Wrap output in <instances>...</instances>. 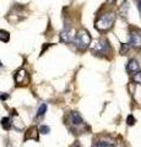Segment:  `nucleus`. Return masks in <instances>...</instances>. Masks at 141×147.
<instances>
[{"label": "nucleus", "instance_id": "1", "mask_svg": "<svg viewBox=\"0 0 141 147\" xmlns=\"http://www.w3.org/2000/svg\"><path fill=\"white\" fill-rule=\"evenodd\" d=\"M114 15L113 13H104L97 20L96 22V28L98 31H108L112 28L113 24H114Z\"/></svg>", "mask_w": 141, "mask_h": 147}, {"label": "nucleus", "instance_id": "2", "mask_svg": "<svg viewBox=\"0 0 141 147\" xmlns=\"http://www.w3.org/2000/svg\"><path fill=\"white\" fill-rule=\"evenodd\" d=\"M74 44H76L77 48L80 49H86L88 47V45L91 44V36L87 31H80L79 33H77L75 36V39L74 42H72Z\"/></svg>", "mask_w": 141, "mask_h": 147}, {"label": "nucleus", "instance_id": "3", "mask_svg": "<svg viewBox=\"0 0 141 147\" xmlns=\"http://www.w3.org/2000/svg\"><path fill=\"white\" fill-rule=\"evenodd\" d=\"M92 53L97 54V55H104V54H107V53H111V47H109V44H108L107 40L101 39L92 48Z\"/></svg>", "mask_w": 141, "mask_h": 147}, {"label": "nucleus", "instance_id": "4", "mask_svg": "<svg viewBox=\"0 0 141 147\" xmlns=\"http://www.w3.org/2000/svg\"><path fill=\"white\" fill-rule=\"evenodd\" d=\"M67 121H69V124L75 127V129H80V127H84L85 123L82 120V118H81V115L77 112H71L69 118H67Z\"/></svg>", "mask_w": 141, "mask_h": 147}, {"label": "nucleus", "instance_id": "5", "mask_svg": "<svg viewBox=\"0 0 141 147\" xmlns=\"http://www.w3.org/2000/svg\"><path fill=\"white\" fill-rule=\"evenodd\" d=\"M75 31L71 30L70 27H66L65 30H63L60 32V42L63 43H72L75 39Z\"/></svg>", "mask_w": 141, "mask_h": 147}, {"label": "nucleus", "instance_id": "6", "mask_svg": "<svg viewBox=\"0 0 141 147\" xmlns=\"http://www.w3.org/2000/svg\"><path fill=\"white\" fill-rule=\"evenodd\" d=\"M15 82L17 85H27L30 82L28 74H27L25 69H20V70L15 74Z\"/></svg>", "mask_w": 141, "mask_h": 147}, {"label": "nucleus", "instance_id": "7", "mask_svg": "<svg viewBox=\"0 0 141 147\" xmlns=\"http://www.w3.org/2000/svg\"><path fill=\"white\" fill-rule=\"evenodd\" d=\"M129 47L141 48V31L136 30L130 33V40H129Z\"/></svg>", "mask_w": 141, "mask_h": 147}, {"label": "nucleus", "instance_id": "8", "mask_svg": "<svg viewBox=\"0 0 141 147\" xmlns=\"http://www.w3.org/2000/svg\"><path fill=\"white\" fill-rule=\"evenodd\" d=\"M126 70H128V72H133V74L140 71V66H139L138 61H136L135 59H131V60H129L128 65H126Z\"/></svg>", "mask_w": 141, "mask_h": 147}, {"label": "nucleus", "instance_id": "9", "mask_svg": "<svg viewBox=\"0 0 141 147\" xmlns=\"http://www.w3.org/2000/svg\"><path fill=\"white\" fill-rule=\"evenodd\" d=\"M30 139L38 140V130L34 126L33 127H30L28 130H27L26 135H25V140H30Z\"/></svg>", "mask_w": 141, "mask_h": 147}, {"label": "nucleus", "instance_id": "10", "mask_svg": "<svg viewBox=\"0 0 141 147\" xmlns=\"http://www.w3.org/2000/svg\"><path fill=\"white\" fill-rule=\"evenodd\" d=\"M1 126H3V129H5V130H10L11 126H12L11 119L9 118V117L3 118V119H1Z\"/></svg>", "mask_w": 141, "mask_h": 147}, {"label": "nucleus", "instance_id": "11", "mask_svg": "<svg viewBox=\"0 0 141 147\" xmlns=\"http://www.w3.org/2000/svg\"><path fill=\"white\" fill-rule=\"evenodd\" d=\"M45 112H47V104H45V103H42V104L39 105V108H38L37 117H36V119L43 118V117H44V114H45Z\"/></svg>", "mask_w": 141, "mask_h": 147}, {"label": "nucleus", "instance_id": "12", "mask_svg": "<svg viewBox=\"0 0 141 147\" xmlns=\"http://www.w3.org/2000/svg\"><path fill=\"white\" fill-rule=\"evenodd\" d=\"M11 124H12V125L17 129V130H22V129H24V124H22V121H21L17 117H16V119H13V120H11Z\"/></svg>", "mask_w": 141, "mask_h": 147}, {"label": "nucleus", "instance_id": "13", "mask_svg": "<svg viewBox=\"0 0 141 147\" xmlns=\"http://www.w3.org/2000/svg\"><path fill=\"white\" fill-rule=\"evenodd\" d=\"M9 39H10L9 32L4 31V30H0V40H3V42H9Z\"/></svg>", "mask_w": 141, "mask_h": 147}, {"label": "nucleus", "instance_id": "14", "mask_svg": "<svg viewBox=\"0 0 141 147\" xmlns=\"http://www.w3.org/2000/svg\"><path fill=\"white\" fill-rule=\"evenodd\" d=\"M109 146H114V142H111V141H98L96 144V147H109Z\"/></svg>", "mask_w": 141, "mask_h": 147}, {"label": "nucleus", "instance_id": "15", "mask_svg": "<svg viewBox=\"0 0 141 147\" xmlns=\"http://www.w3.org/2000/svg\"><path fill=\"white\" fill-rule=\"evenodd\" d=\"M39 132H40V134H43V135L49 134V132H51V127H49L48 125H40V127H39Z\"/></svg>", "mask_w": 141, "mask_h": 147}, {"label": "nucleus", "instance_id": "16", "mask_svg": "<svg viewBox=\"0 0 141 147\" xmlns=\"http://www.w3.org/2000/svg\"><path fill=\"white\" fill-rule=\"evenodd\" d=\"M134 82H136V84L141 85V71L135 72V75H134Z\"/></svg>", "mask_w": 141, "mask_h": 147}, {"label": "nucleus", "instance_id": "17", "mask_svg": "<svg viewBox=\"0 0 141 147\" xmlns=\"http://www.w3.org/2000/svg\"><path fill=\"white\" fill-rule=\"evenodd\" d=\"M126 123H128V125H134L135 124V118L133 115H129L126 118Z\"/></svg>", "mask_w": 141, "mask_h": 147}, {"label": "nucleus", "instance_id": "18", "mask_svg": "<svg viewBox=\"0 0 141 147\" xmlns=\"http://www.w3.org/2000/svg\"><path fill=\"white\" fill-rule=\"evenodd\" d=\"M129 49V44L126 43V44H121V49H120V53H126V50Z\"/></svg>", "mask_w": 141, "mask_h": 147}, {"label": "nucleus", "instance_id": "19", "mask_svg": "<svg viewBox=\"0 0 141 147\" xmlns=\"http://www.w3.org/2000/svg\"><path fill=\"white\" fill-rule=\"evenodd\" d=\"M9 98V94H5V93H0V99L1 100H5Z\"/></svg>", "mask_w": 141, "mask_h": 147}, {"label": "nucleus", "instance_id": "20", "mask_svg": "<svg viewBox=\"0 0 141 147\" xmlns=\"http://www.w3.org/2000/svg\"><path fill=\"white\" fill-rule=\"evenodd\" d=\"M138 7H139V10L141 12V0H138Z\"/></svg>", "mask_w": 141, "mask_h": 147}, {"label": "nucleus", "instance_id": "21", "mask_svg": "<svg viewBox=\"0 0 141 147\" xmlns=\"http://www.w3.org/2000/svg\"><path fill=\"white\" fill-rule=\"evenodd\" d=\"M107 3L108 4H113V3H115V0H107Z\"/></svg>", "mask_w": 141, "mask_h": 147}, {"label": "nucleus", "instance_id": "22", "mask_svg": "<svg viewBox=\"0 0 141 147\" xmlns=\"http://www.w3.org/2000/svg\"><path fill=\"white\" fill-rule=\"evenodd\" d=\"M0 67H3V64H1V61H0Z\"/></svg>", "mask_w": 141, "mask_h": 147}]
</instances>
